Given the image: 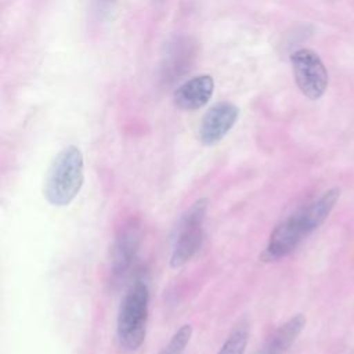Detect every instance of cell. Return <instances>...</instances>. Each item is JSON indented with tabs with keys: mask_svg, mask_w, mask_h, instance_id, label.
Listing matches in <instances>:
<instances>
[{
	"mask_svg": "<svg viewBox=\"0 0 354 354\" xmlns=\"http://www.w3.org/2000/svg\"><path fill=\"white\" fill-rule=\"evenodd\" d=\"M84 183V160L76 145H68L53 159L44 181V196L53 206H68Z\"/></svg>",
	"mask_w": 354,
	"mask_h": 354,
	"instance_id": "1",
	"label": "cell"
},
{
	"mask_svg": "<svg viewBox=\"0 0 354 354\" xmlns=\"http://www.w3.org/2000/svg\"><path fill=\"white\" fill-rule=\"evenodd\" d=\"M149 289L145 281H136L124 293L118 313V339L127 350H137L147 335Z\"/></svg>",
	"mask_w": 354,
	"mask_h": 354,
	"instance_id": "2",
	"label": "cell"
},
{
	"mask_svg": "<svg viewBox=\"0 0 354 354\" xmlns=\"http://www.w3.org/2000/svg\"><path fill=\"white\" fill-rule=\"evenodd\" d=\"M207 207L209 201L201 198L181 214L170 254V266L173 268H180L187 264L199 250L203 239V221Z\"/></svg>",
	"mask_w": 354,
	"mask_h": 354,
	"instance_id": "3",
	"label": "cell"
},
{
	"mask_svg": "<svg viewBox=\"0 0 354 354\" xmlns=\"http://www.w3.org/2000/svg\"><path fill=\"white\" fill-rule=\"evenodd\" d=\"M290 64L299 90L308 100H319L328 88V71L319 55L310 48L292 53Z\"/></svg>",
	"mask_w": 354,
	"mask_h": 354,
	"instance_id": "4",
	"label": "cell"
},
{
	"mask_svg": "<svg viewBox=\"0 0 354 354\" xmlns=\"http://www.w3.org/2000/svg\"><path fill=\"white\" fill-rule=\"evenodd\" d=\"M311 232L313 230L301 207L272 230L268 243L260 254L261 261H277L288 256Z\"/></svg>",
	"mask_w": 354,
	"mask_h": 354,
	"instance_id": "5",
	"label": "cell"
},
{
	"mask_svg": "<svg viewBox=\"0 0 354 354\" xmlns=\"http://www.w3.org/2000/svg\"><path fill=\"white\" fill-rule=\"evenodd\" d=\"M142 239L141 225L137 220H129L118 232L109 253L111 272L113 277H123L134 263Z\"/></svg>",
	"mask_w": 354,
	"mask_h": 354,
	"instance_id": "6",
	"label": "cell"
},
{
	"mask_svg": "<svg viewBox=\"0 0 354 354\" xmlns=\"http://www.w3.org/2000/svg\"><path fill=\"white\" fill-rule=\"evenodd\" d=\"M239 118V108L228 101H221L210 106V109L203 115L199 138L205 145L218 144L228 131L234 127Z\"/></svg>",
	"mask_w": 354,
	"mask_h": 354,
	"instance_id": "7",
	"label": "cell"
},
{
	"mask_svg": "<svg viewBox=\"0 0 354 354\" xmlns=\"http://www.w3.org/2000/svg\"><path fill=\"white\" fill-rule=\"evenodd\" d=\"M214 91V80L210 75H198L183 84L173 93V102L181 111H195L205 106Z\"/></svg>",
	"mask_w": 354,
	"mask_h": 354,
	"instance_id": "8",
	"label": "cell"
},
{
	"mask_svg": "<svg viewBox=\"0 0 354 354\" xmlns=\"http://www.w3.org/2000/svg\"><path fill=\"white\" fill-rule=\"evenodd\" d=\"M194 57V43L189 39L178 37L174 41H171L167 46L166 54L163 55V79H178L187 69H189Z\"/></svg>",
	"mask_w": 354,
	"mask_h": 354,
	"instance_id": "9",
	"label": "cell"
},
{
	"mask_svg": "<svg viewBox=\"0 0 354 354\" xmlns=\"http://www.w3.org/2000/svg\"><path fill=\"white\" fill-rule=\"evenodd\" d=\"M306 325V317L303 314L293 315L289 321L282 324L267 340L261 354H283L296 337L300 335Z\"/></svg>",
	"mask_w": 354,
	"mask_h": 354,
	"instance_id": "10",
	"label": "cell"
},
{
	"mask_svg": "<svg viewBox=\"0 0 354 354\" xmlns=\"http://www.w3.org/2000/svg\"><path fill=\"white\" fill-rule=\"evenodd\" d=\"M339 196H340V188L335 187V188H330L326 192H324L317 201H314L310 205L303 207L307 221L313 231L315 228H318L325 221V218L329 216L333 206L336 205Z\"/></svg>",
	"mask_w": 354,
	"mask_h": 354,
	"instance_id": "11",
	"label": "cell"
},
{
	"mask_svg": "<svg viewBox=\"0 0 354 354\" xmlns=\"http://www.w3.org/2000/svg\"><path fill=\"white\" fill-rule=\"evenodd\" d=\"M249 340V329L246 325L235 328L217 354H243Z\"/></svg>",
	"mask_w": 354,
	"mask_h": 354,
	"instance_id": "12",
	"label": "cell"
},
{
	"mask_svg": "<svg viewBox=\"0 0 354 354\" xmlns=\"http://www.w3.org/2000/svg\"><path fill=\"white\" fill-rule=\"evenodd\" d=\"M191 336H192L191 325L185 324V325L180 326L159 354H184L185 347L188 346V343L191 340Z\"/></svg>",
	"mask_w": 354,
	"mask_h": 354,
	"instance_id": "13",
	"label": "cell"
},
{
	"mask_svg": "<svg viewBox=\"0 0 354 354\" xmlns=\"http://www.w3.org/2000/svg\"><path fill=\"white\" fill-rule=\"evenodd\" d=\"M116 0H94V10L101 17L109 12Z\"/></svg>",
	"mask_w": 354,
	"mask_h": 354,
	"instance_id": "14",
	"label": "cell"
}]
</instances>
